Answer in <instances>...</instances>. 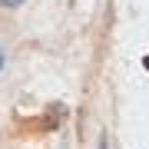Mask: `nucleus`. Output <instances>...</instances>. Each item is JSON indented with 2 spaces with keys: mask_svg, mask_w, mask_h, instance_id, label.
I'll return each mask as SVG.
<instances>
[{
  "mask_svg": "<svg viewBox=\"0 0 149 149\" xmlns=\"http://www.w3.org/2000/svg\"><path fill=\"white\" fill-rule=\"evenodd\" d=\"M0 3H7V7H13V3H10V0H0Z\"/></svg>",
  "mask_w": 149,
  "mask_h": 149,
  "instance_id": "obj_1",
  "label": "nucleus"
},
{
  "mask_svg": "<svg viewBox=\"0 0 149 149\" xmlns=\"http://www.w3.org/2000/svg\"><path fill=\"white\" fill-rule=\"evenodd\" d=\"M10 3H13V7H17V3H23V0H10Z\"/></svg>",
  "mask_w": 149,
  "mask_h": 149,
  "instance_id": "obj_2",
  "label": "nucleus"
},
{
  "mask_svg": "<svg viewBox=\"0 0 149 149\" xmlns=\"http://www.w3.org/2000/svg\"><path fill=\"white\" fill-rule=\"evenodd\" d=\"M143 63H146V70H149V56H146V60H143Z\"/></svg>",
  "mask_w": 149,
  "mask_h": 149,
  "instance_id": "obj_3",
  "label": "nucleus"
},
{
  "mask_svg": "<svg viewBox=\"0 0 149 149\" xmlns=\"http://www.w3.org/2000/svg\"><path fill=\"white\" fill-rule=\"evenodd\" d=\"M0 66H3V53H0Z\"/></svg>",
  "mask_w": 149,
  "mask_h": 149,
  "instance_id": "obj_4",
  "label": "nucleus"
}]
</instances>
